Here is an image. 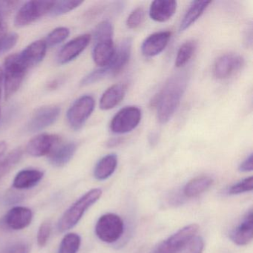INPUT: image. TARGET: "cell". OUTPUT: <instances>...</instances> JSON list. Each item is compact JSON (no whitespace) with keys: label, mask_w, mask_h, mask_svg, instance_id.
<instances>
[{"label":"cell","mask_w":253,"mask_h":253,"mask_svg":"<svg viewBox=\"0 0 253 253\" xmlns=\"http://www.w3.org/2000/svg\"><path fill=\"white\" fill-rule=\"evenodd\" d=\"M6 148L5 142H0V180L20 162L23 155L21 149H16L3 157Z\"/></svg>","instance_id":"cell-23"},{"label":"cell","mask_w":253,"mask_h":253,"mask_svg":"<svg viewBox=\"0 0 253 253\" xmlns=\"http://www.w3.org/2000/svg\"><path fill=\"white\" fill-rule=\"evenodd\" d=\"M44 173L38 169H24L19 171L13 181V187L19 190L30 189L36 186L43 177Z\"/></svg>","instance_id":"cell-20"},{"label":"cell","mask_w":253,"mask_h":253,"mask_svg":"<svg viewBox=\"0 0 253 253\" xmlns=\"http://www.w3.org/2000/svg\"><path fill=\"white\" fill-rule=\"evenodd\" d=\"M84 3L83 1H58L54 2V5L50 11V16L57 17L73 11Z\"/></svg>","instance_id":"cell-29"},{"label":"cell","mask_w":253,"mask_h":253,"mask_svg":"<svg viewBox=\"0 0 253 253\" xmlns=\"http://www.w3.org/2000/svg\"><path fill=\"white\" fill-rule=\"evenodd\" d=\"M60 138L55 134H38L33 137L28 143L26 152L32 157L45 156L49 155L53 150L60 144Z\"/></svg>","instance_id":"cell-10"},{"label":"cell","mask_w":253,"mask_h":253,"mask_svg":"<svg viewBox=\"0 0 253 253\" xmlns=\"http://www.w3.org/2000/svg\"><path fill=\"white\" fill-rule=\"evenodd\" d=\"M197 43L195 41H189L184 42L179 48L175 59V66L182 68L189 63L196 51Z\"/></svg>","instance_id":"cell-27"},{"label":"cell","mask_w":253,"mask_h":253,"mask_svg":"<svg viewBox=\"0 0 253 253\" xmlns=\"http://www.w3.org/2000/svg\"><path fill=\"white\" fill-rule=\"evenodd\" d=\"M19 36L16 33H8L2 44L1 54H5L7 51H10L11 48H14L18 41Z\"/></svg>","instance_id":"cell-37"},{"label":"cell","mask_w":253,"mask_h":253,"mask_svg":"<svg viewBox=\"0 0 253 253\" xmlns=\"http://www.w3.org/2000/svg\"><path fill=\"white\" fill-rule=\"evenodd\" d=\"M77 146L74 143L59 144L48 155V160L51 165L61 167L67 164L73 158L76 152Z\"/></svg>","instance_id":"cell-24"},{"label":"cell","mask_w":253,"mask_h":253,"mask_svg":"<svg viewBox=\"0 0 253 253\" xmlns=\"http://www.w3.org/2000/svg\"><path fill=\"white\" fill-rule=\"evenodd\" d=\"M131 39L126 38L120 43L118 48H115L112 61L106 67L103 68L107 76H116L124 70L131 57Z\"/></svg>","instance_id":"cell-12"},{"label":"cell","mask_w":253,"mask_h":253,"mask_svg":"<svg viewBox=\"0 0 253 253\" xmlns=\"http://www.w3.org/2000/svg\"><path fill=\"white\" fill-rule=\"evenodd\" d=\"M28 69L19 54H11L4 63L3 82L5 100L11 98L20 88Z\"/></svg>","instance_id":"cell-3"},{"label":"cell","mask_w":253,"mask_h":253,"mask_svg":"<svg viewBox=\"0 0 253 253\" xmlns=\"http://www.w3.org/2000/svg\"><path fill=\"white\" fill-rule=\"evenodd\" d=\"M33 212L27 207H14L5 214L3 223L11 230H22L32 223Z\"/></svg>","instance_id":"cell-14"},{"label":"cell","mask_w":253,"mask_h":253,"mask_svg":"<svg viewBox=\"0 0 253 253\" xmlns=\"http://www.w3.org/2000/svg\"><path fill=\"white\" fill-rule=\"evenodd\" d=\"M54 1H29L22 5L14 19L17 27H25L49 14Z\"/></svg>","instance_id":"cell-5"},{"label":"cell","mask_w":253,"mask_h":253,"mask_svg":"<svg viewBox=\"0 0 253 253\" xmlns=\"http://www.w3.org/2000/svg\"><path fill=\"white\" fill-rule=\"evenodd\" d=\"M124 140L120 137H115V138L110 139L109 141L106 143V146L109 148H115L117 146L122 144Z\"/></svg>","instance_id":"cell-40"},{"label":"cell","mask_w":253,"mask_h":253,"mask_svg":"<svg viewBox=\"0 0 253 253\" xmlns=\"http://www.w3.org/2000/svg\"><path fill=\"white\" fill-rule=\"evenodd\" d=\"M177 3L171 0H156L151 4L149 17L154 21L164 23L168 21L175 14Z\"/></svg>","instance_id":"cell-18"},{"label":"cell","mask_w":253,"mask_h":253,"mask_svg":"<svg viewBox=\"0 0 253 253\" xmlns=\"http://www.w3.org/2000/svg\"><path fill=\"white\" fill-rule=\"evenodd\" d=\"M46 44L44 41H37L28 45L19 54L23 64L28 69L39 64L43 60L47 51Z\"/></svg>","instance_id":"cell-17"},{"label":"cell","mask_w":253,"mask_h":253,"mask_svg":"<svg viewBox=\"0 0 253 253\" xmlns=\"http://www.w3.org/2000/svg\"><path fill=\"white\" fill-rule=\"evenodd\" d=\"M115 52L113 41L95 42V45L93 48V60L99 67H106L112 61Z\"/></svg>","instance_id":"cell-21"},{"label":"cell","mask_w":253,"mask_h":253,"mask_svg":"<svg viewBox=\"0 0 253 253\" xmlns=\"http://www.w3.org/2000/svg\"><path fill=\"white\" fill-rule=\"evenodd\" d=\"M118 167V156L115 154L106 155L97 162L94 170L97 180H105L110 177Z\"/></svg>","instance_id":"cell-26"},{"label":"cell","mask_w":253,"mask_h":253,"mask_svg":"<svg viewBox=\"0 0 253 253\" xmlns=\"http://www.w3.org/2000/svg\"><path fill=\"white\" fill-rule=\"evenodd\" d=\"M95 108V100L90 95L80 97L67 112V121L71 128L79 130L84 126Z\"/></svg>","instance_id":"cell-6"},{"label":"cell","mask_w":253,"mask_h":253,"mask_svg":"<svg viewBox=\"0 0 253 253\" xmlns=\"http://www.w3.org/2000/svg\"><path fill=\"white\" fill-rule=\"evenodd\" d=\"M102 194L101 189H93L83 195L62 216L58 223L59 231L66 232L76 226L85 211L100 199Z\"/></svg>","instance_id":"cell-2"},{"label":"cell","mask_w":253,"mask_h":253,"mask_svg":"<svg viewBox=\"0 0 253 253\" xmlns=\"http://www.w3.org/2000/svg\"><path fill=\"white\" fill-rule=\"evenodd\" d=\"M106 76H107V75H106L104 69L103 68H100V69H97V70L90 73L88 76L85 77L84 81H83L82 85H90V84H94V83L106 78Z\"/></svg>","instance_id":"cell-36"},{"label":"cell","mask_w":253,"mask_h":253,"mask_svg":"<svg viewBox=\"0 0 253 253\" xmlns=\"http://www.w3.org/2000/svg\"><path fill=\"white\" fill-rule=\"evenodd\" d=\"M244 65L241 56L226 54L216 60L213 66V75L217 80H226L239 72Z\"/></svg>","instance_id":"cell-9"},{"label":"cell","mask_w":253,"mask_h":253,"mask_svg":"<svg viewBox=\"0 0 253 253\" xmlns=\"http://www.w3.org/2000/svg\"><path fill=\"white\" fill-rule=\"evenodd\" d=\"M214 183L212 177L201 175L189 180L183 189V196L186 198H195L208 190Z\"/></svg>","instance_id":"cell-22"},{"label":"cell","mask_w":253,"mask_h":253,"mask_svg":"<svg viewBox=\"0 0 253 253\" xmlns=\"http://www.w3.org/2000/svg\"><path fill=\"white\" fill-rule=\"evenodd\" d=\"M70 35V31L66 27H59L54 29L45 38L47 47L55 46L66 41Z\"/></svg>","instance_id":"cell-31"},{"label":"cell","mask_w":253,"mask_h":253,"mask_svg":"<svg viewBox=\"0 0 253 253\" xmlns=\"http://www.w3.org/2000/svg\"><path fill=\"white\" fill-rule=\"evenodd\" d=\"M158 134L156 133H151L149 136V142L152 146L158 143Z\"/></svg>","instance_id":"cell-41"},{"label":"cell","mask_w":253,"mask_h":253,"mask_svg":"<svg viewBox=\"0 0 253 253\" xmlns=\"http://www.w3.org/2000/svg\"><path fill=\"white\" fill-rule=\"evenodd\" d=\"M146 17L145 10L141 7L134 9L126 20V26L129 29H137L143 24Z\"/></svg>","instance_id":"cell-33"},{"label":"cell","mask_w":253,"mask_h":253,"mask_svg":"<svg viewBox=\"0 0 253 253\" xmlns=\"http://www.w3.org/2000/svg\"><path fill=\"white\" fill-rule=\"evenodd\" d=\"M126 90V85L123 84H115L109 87L100 98V109L107 111L116 107L124 100Z\"/></svg>","instance_id":"cell-19"},{"label":"cell","mask_w":253,"mask_h":253,"mask_svg":"<svg viewBox=\"0 0 253 253\" xmlns=\"http://www.w3.org/2000/svg\"><path fill=\"white\" fill-rule=\"evenodd\" d=\"M253 177H247L235 184L228 187L225 190V193L228 195H236L240 194L245 193V192H251L253 189Z\"/></svg>","instance_id":"cell-32"},{"label":"cell","mask_w":253,"mask_h":253,"mask_svg":"<svg viewBox=\"0 0 253 253\" xmlns=\"http://www.w3.org/2000/svg\"><path fill=\"white\" fill-rule=\"evenodd\" d=\"M113 26L110 22L107 21V20L99 23L94 31V37L95 42L113 41Z\"/></svg>","instance_id":"cell-30"},{"label":"cell","mask_w":253,"mask_h":253,"mask_svg":"<svg viewBox=\"0 0 253 253\" xmlns=\"http://www.w3.org/2000/svg\"><path fill=\"white\" fill-rule=\"evenodd\" d=\"M91 39V35L85 34L69 41L59 51L57 63L66 64L76 59L89 45Z\"/></svg>","instance_id":"cell-13"},{"label":"cell","mask_w":253,"mask_h":253,"mask_svg":"<svg viewBox=\"0 0 253 253\" xmlns=\"http://www.w3.org/2000/svg\"><path fill=\"white\" fill-rule=\"evenodd\" d=\"M51 232V223L49 221H45L40 226L38 232V244L39 247H44L48 243Z\"/></svg>","instance_id":"cell-35"},{"label":"cell","mask_w":253,"mask_h":253,"mask_svg":"<svg viewBox=\"0 0 253 253\" xmlns=\"http://www.w3.org/2000/svg\"><path fill=\"white\" fill-rule=\"evenodd\" d=\"M60 114L58 106H48L37 109L28 124V130L31 132H38L52 125Z\"/></svg>","instance_id":"cell-11"},{"label":"cell","mask_w":253,"mask_h":253,"mask_svg":"<svg viewBox=\"0 0 253 253\" xmlns=\"http://www.w3.org/2000/svg\"><path fill=\"white\" fill-rule=\"evenodd\" d=\"M253 155L250 154V156L247 157L241 164H240L239 169L241 172H249L253 169Z\"/></svg>","instance_id":"cell-39"},{"label":"cell","mask_w":253,"mask_h":253,"mask_svg":"<svg viewBox=\"0 0 253 253\" xmlns=\"http://www.w3.org/2000/svg\"><path fill=\"white\" fill-rule=\"evenodd\" d=\"M81 245V238L76 233H69L65 235L60 243L57 253H78Z\"/></svg>","instance_id":"cell-28"},{"label":"cell","mask_w":253,"mask_h":253,"mask_svg":"<svg viewBox=\"0 0 253 253\" xmlns=\"http://www.w3.org/2000/svg\"><path fill=\"white\" fill-rule=\"evenodd\" d=\"M199 226L195 223L187 225L163 241L152 253H178L196 235Z\"/></svg>","instance_id":"cell-8"},{"label":"cell","mask_w":253,"mask_h":253,"mask_svg":"<svg viewBox=\"0 0 253 253\" xmlns=\"http://www.w3.org/2000/svg\"><path fill=\"white\" fill-rule=\"evenodd\" d=\"M204 241L201 236H194L178 253H202Z\"/></svg>","instance_id":"cell-34"},{"label":"cell","mask_w":253,"mask_h":253,"mask_svg":"<svg viewBox=\"0 0 253 253\" xmlns=\"http://www.w3.org/2000/svg\"><path fill=\"white\" fill-rule=\"evenodd\" d=\"M30 248L26 243H16L5 248L2 253H29Z\"/></svg>","instance_id":"cell-38"},{"label":"cell","mask_w":253,"mask_h":253,"mask_svg":"<svg viewBox=\"0 0 253 253\" xmlns=\"http://www.w3.org/2000/svg\"><path fill=\"white\" fill-rule=\"evenodd\" d=\"M171 36L170 32H161L148 37L142 44V54L146 57H153L161 54L167 48Z\"/></svg>","instance_id":"cell-15"},{"label":"cell","mask_w":253,"mask_h":253,"mask_svg":"<svg viewBox=\"0 0 253 253\" xmlns=\"http://www.w3.org/2000/svg\"><path fill=\"white\" fill-rule=\"evenodd\" d=\"M2 83H3V71L0 68V103H1V95H2ZM0 119H1V108H0Z\"/></svg>","instance_id":"cell-42"},{"label":"cell","mask_w":253,"mask_h":253,"mask_svg":"<svg viewBox=\"0 0 253 253\" xmlns=\"http://www.w3.org/2000/svg\"><path fill=\"white\" fill-rule=\"evenodd\" d=\"M211 1H193L188 8L180 25V32L186 30L194 24L208 8Z\"/></svg>","instance_id":"cell-25"},{"label":"cell","mask_w":253,"mask_h":253,"mask_svg":"<svg viewBox=\"0 0 253 253\" xmlns=\"http://www.w3.org/2000/svg\"><path fill=\"white\" fill-rule=\"evenodd\" d=\"M125 230L123 219L118 214L107 213L97 220L95 233L100 241L107 244H114L121 239Z\"/></svg>","instance_id":"cell-4"},{"label":"cell","mask_w":253,"mask_h":253,"mask_svg":"<svg viewBox=\"0 0 253 253\" xmlns=\"http://www.w3.org/2000/svg\"><path fill=\"white\" fill-rule=\"evenodd\" d=\"M141 110L136 106H127L112 118L110 129L115 134H124L134 130L141 121Z\"/></svg>","instance_id":"cell-7"},{"label":"cell","mask_w":253,"mask_h":253,"mask_svg":"<svg viewBox=\"0 0 253 253\" xmlns=\"http://www.w3.org/2000/svg\"><path fill=\"white\" fill-rule=\"evenodd\" d=\"M187 84V75L177 74L168 80L162 89L154 97L152 106L156 108L158 121L161 124H167L175 113Z\"/></svg>","instance_id":"cell-1"},{"label":"cell","mask_w":253,"mask_h":253,"mask_svg":"<svg viewBox=\"0 0 253 253\" xmlns=\"http://www.w3.org/2000/svg\"><path fill=\"white\" fill-rule=\"evenodd\" d=\"M253 210H250L239 224L231 231L229 238L238 246L247 245L253 240Z\"/></svg>","instance_id":"cell-16"}]
</instances>
